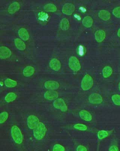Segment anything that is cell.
Returning a JSON list of instances; mask_svg holds the SVG:
<instances>
[{
  "instance_id": "ffe728a7",
  "label": "cell",
  "mask_w": 120,
  "mask_h": 151,
  "mask_svg": "<svg viewBox=\"0 0 120 151\" xmlns=\"http://www.w3.org/2000/svg\"><path fill=\"white\" fill-rule=\"evenodd\" d=\"M93 20L91 17L89 16H86L83 18L82 24L83 26L87 28H90L93 25Z\"/></svg>"
},
{
  "instance_id": "f546056e",
  "label": "cell",
  "mask_w": 120,
  "mask_h": 151,
  "mask_svg": "<svg viewBox=\"0 0 120 151\" xmlns=\"http://www.w3.org/2000/svg\"><path fill=\"white\" fill-rule=\"evenodd\" d=\"M65 150L64 147L60 144H56L53 147V151H64Z\"/></svg>"
},
{
  "instance_id": "9a60e30c",
  "label": "cell",
  "mask_w": 120,
  "mask_h": 151,
  "mask_svg": "<svg viewBox=\"0 0 120 151\" xmlns=\"http://www.w3.org/2000/svg\"><path fill=\"white\" fill-rule=\"evenodd\" d=\"M106 37V33L103 30H98L95 33V38L96 41L101 43Z\"/></svg>"
},
{
  "instance_id": "484cf974",
  "label": "cell",
  "mask_w": 120,
  "mask_h": 151,
  "mask_svg": "<svg viewBox=\"0 0 120 151\" xmlns=\"http://www.w3.org/2000/svg\"><path fill=\"white\" fill-rule=\"evenodd\" d=\"M8 117V113L7 111H3L0 113V124L6 122Z\"/></svg>"
},
{
  "instance_id": "7a4b0ae2",
  "label": "cell",
  "mask_w": 120,
  "mask_h": 151,
  "mask_svg": "<svg viewBox=\"0 0 120 151\" xmlns=\"http://www.w3.org/2000/svg\"><path fill=\"white\" fill-rule=\"evenodd\" d=\"M11 135L12 139L16 144L20 145L23 141L22 132L17 126L14 125L11 128Z\"/></svg>"
},
{
  "instance_id": "603a6c76",
  "label": "cell",
  "mask_w": 120,
  "mask_h": 151,
  "mask_svg": "<svg viewBox=\"0 0 120 151\" xmlns=\"http://www.w3.org/2000/svg\"><path fill=\"white\" fill-rule=\"evenodd\" d=\"M17 95L13 92H10L6 95L5 97V101L8 103L12 102L17 99Z\"/></svg>"
},
{
  "instance_id": "3957f363",
  "label": "cell",
  "mask_w": 120,
  "mask_h": 151,
  "mask_svg": "<svg viewBox=\"0 0 120 151\" xmlns=\"http://www.w3.org/2000/svg\"><path fill=\"white\" fill-rule=\"evenodd\" d=\"M93 79L91 76L87 74L84 76L81 81V88L84 91L90 90L93 85Z\"/></svg>"
},
{
  "instance_id": "4fadbf2b",
  "label": "cell",
  "mask_w": 120,
  "mask_h": 151,
  "mask_svg": "<svg viewBox=\"0 0 120 151\" xmlns=\"http://www.w3.org/2000/svg\"><path fill=\"white\" fill-rule=\"evenodd\" d=\"M79 115L81 119L88 122L91 121L93 119V117L91 114L87 110H82L80 111Z\"/></svg>"
},
{
  "instance_id": "8992f818",
  "label": "cell",
  "mask_w": 120,
  "mask_h": 151,
  "mask_svg": "<svg viewBox=\"0 0 120 151\" xmlns=\"http://www.w3.org/2000/svg\"><path fill=\"white\" fill-rule=\"evenodd\" d=\"M39 123L40 119L35 115H30L27 119L28 127L30 129H33Z\"/></svg>"
},
{
  "instance_id": "9c48e42d",
  "label": "cell",
  "mask_w": 120,
  "mask_h": 151,
  "mask_svg": "<svg viewBox=\"0 0 120 151\" xmlns=\"http://www.w3.org/2000/svg\"><path fill=\"white\" fill-rule=\"evenodd\" d=\"M75 10V6L72 4L67 3L63 6L62 11L63 13L67 15H71Z\"/></svg>"
},
{
  "instance_id": "2e32d148",
  "label": "cell",
  "mask_w": 120,
  "mask_h": 151,
  "mask_svg": "<svg viewBox=\"0 0 120 151\" xmlns=\"http://www.w3.org/2000/svg\"><path fill=\"white\" fill-rule=\"evenodd\" d=\"M18 35L21 39L24 41L28 40L30 38V35L27 29L21 28L18 30Z\"/></svg>"
},
{
  "instance_id": "ac0fdd59",
  "label": "cell",
  "mask_w": 120,
  "mask_h": 151,
  "mask_svg": "<svg viewBox=\"0 0 120 151\" xmlns=\"http://www.w3.org/2000/svg\"><path fill=\"white\" fill-rule=\"evenodd\" d=\"M34 72H35V68L32 66H28L25 67L24 69L23 74L24 77L28 78L33 76Z\"/></svg>"
},
{
  "instance_id": "ba28073f",
  "label": "cell",
  "mask_w": 120,
  "mask_h": 151,
  "mask_svg": "<svg viewBox=\"0 0 120 151\" xmlns=\"http://www.w3.org/2000/svg\"><path fill=\"white\" fill-rule=\"evenodd\" d=\"M12 55V52L10 48L7 47H0V59L5 60L9 58Z\"/></svg>"
},
{
  "instance_id": "836d02e7",
  "label": "cell",
  "mask_w": 120,
  "mask_h": 151,
  "mask_svg": "<svg viewBox=\"0 0 120 151\" xmlns=\"http://www.w3.org/2000/svg\"><path fill=\"white\" fill-rule=\"evenodd\" d=\"M109 151H119V148H118L117 146H115V145H113V146H112L110 147V148L109 149Z\"/></svg>"
},
{
  "instance_id": "277c9868",
  "label": "cell",
  "mask_w": 120,
  "mask_h": 151,
  "mask_svg": "<svg viewBox=\"0 0 120 151\" xmlns=\"http://www.w3.org/2000/svg\"><path fill=\"white\" fill-rule=\"evenodd\" d=\"M68 65L70 68L74 72H77L81 68L79 60L75 56H71L70 58L68 61Z\"/></svg>"
},
{
  "instance_id": "e575fe53",
  "label": "cell",
  "mask_w": 120,
  "mask_h": 151,
  "mask_svg": "<svg viewBox=\"0 0 120 151\" xmlns=\"http://www.w3.org/2000/svg\"><path fill=\"white\" fill-rule=\"evenodd\" d=\"M117 35L119 37H120V28H119V30L118 31Z\"/></svg>"
},
{
  "instance_id": "4316f807",
  "label": "cell",
  "mask_w": 120,
  "mask_h": 151,
  "mask_svg": "<svg viewBox=\"0 0 120 151\" xmlns=\"http://www.w3.org/2000/svg\"><path fill=\"white\" fill-rule=\"evenodd\" d=\"M98 138L100 140H102L105 138H107L108 135V133L107 131H100L98 133Z\"/></svg>"
},
{
  "instance_id": "5bb4252c",
  "label": "cell",
  "mask_w": 120,
  "mask_h": 151,
  "mask_svg": "<svg viewBox=\"0 0 120 151\" xmlns=\"http://www.w3.org/2000/svg\"><path fill=\"white\" fill-rule=\"evenodd\" d=\"M20 8V5L17 1H14L8 7V11L10 14H13L19 11Z\"/></svg>"
},
{
  "instance_id": "f1b7e54d",
  "label": "cell",
  "mask_w": 120,
  "mask_h": 151,
  "mask_svg": "<svg viewBox=\"0 0 120 151\" xmlns=\"http://www.w3.org/2000/svg\"><path fill=\"white\" fill-rule=\"evenodd\" d=\"M74 128L80 131H86L87 129V127L83 124H76L74 126Z\"/></svg>"
},
{
  "instance_id": "44dd1931",
  "label": "cell",
  "mask_w": 120,
  "mask_h": 151,
  "mask_svg": "<svg viewBox=\"0 0 120 151\" xmlns=\"http://www.w3.org/2000/svg\"><path fill=\"white\" fill-rule=\"evenodd\" d=\"M113 72V69L109 66L105 67L102 70V74L104 78H108L109 77H110Z\"/></svg>"
},
{
  "instance_id": "cb8c5ba5",
  "label": "cell",
  "mask_w": 120,
  "mask_h": 151,
  "mask_svg": "<svg viewBox=\"0 0 120 151\" xmlns=\"http://www.w3.org/2000/svg\"><path fill=\"white\" fill-rule=\"evenodd\" d=\"M44 9L47 12H53L57 11V7L53 4H48L44 7Z\"/></svg>"
},
{
  "instance_id": "83f0119b",
  "label": "cell",
  "mask_w": 120,
  "mask_h": 151,
  "mask_svg": "<svg viewBox=\"0 0 120 151\" xmlns=\"http://www.w3.org/2000/svg\"><path fill=\"white\" fill-rule=\"evenodd\" d=\"M112 100L113 103L117 106H120V95H112Z\"/></svg>"
},
{
  "instance_id": "30bf717a",
  "label": "cell",
  "mask_w": 120,
  "mask_h": 151,
  "mask_svg": "<svg viewBox=\"0 0 120 151\" xmlns=\"http://www.w3.org/2000/svg\"><path fill=\"white\" fill-rule=\"evenodd\" d=\"M44 96L45 98L47 100L53 101L57 99L58 97L59 94L55 90H49L45 92Z\"/></svg>"
},
{
  "instance_id": "8fae6325",
  "label": "cell",
  "mask_w": 120,
  "mask_h": 151,
  "mask_svg": "<svg viewBox=\"0 0 120 151\" xmlns=\"http://www.w3.org/2000/svg\"><path fill=\"white\" fill-rule=\"evenodd\" d=\"M45 87L49 90H56L60 87L59 83L55 81L49 80L46 82L44 84Z\"/></svg>"
},
{
  "instance_id": "d6a6232c",
  "label": "cell",
  "mask_w": 120,
  "mask_h": 151,
  "mask_svg": "<svg viewBox=\"0 0 120 151\" xmlns=\"http://www.w3.org/2000/svg\"><path fill=\"white\" fill-rule=\"evenodd\" d=\"M77 151H87V148L85 147V146H83V145H80L77 146Z\"/></svg>"
},
{
  "instance_id": "e0dca14e",
  "label": "cell",
  "mask_w": 120,
  "mask_h": 151,
  "mask_svg": "<svg viewBox=\"0 0 120 151\" xmlns=\"http://www.w3.org/2000/svg\"><path fill=\"white\" fill-rule=\"evenodd\" d=\"M15 45L17 49L20 51H24L26 49V44L23 40L19 38H16L14 40Z\"/></svg>"
},
{
  "instance_id": "52a82bcc",
  "label": "cell",
  "mask_w": 120,
  "mask_h": 151,
  "mask_svg": "<svg viewBox=\"0 0 120 151\" xmlns=\"http://www.w3.org/2000/svg\"><path fill=\"white\" fill-rule=\"evenodd\" d=\"M89 101L93 104H100L103 102V99L100 94L94 93L89 95Z\"/></svg>"
},
{
  "instance_id": "d590c367",
  "label": "cell",
  "mask_w": 120,
  "mask_h": 151,
  "mask_svg": "<svg viewBox=\"0 0 120 151\" xmlns=\"http://www.w3.org/2000/svg\"><path fill=\"white\" fill-rule=\"evenodd\" d=\"M118 87H119V90H120V83H119V85H118Z\"/></svg>"
},
{
  "instance_id": "d4e9b609",
  "label": "cell",
  "mask_w": 120,
  "mask_h": 151,
  "mask_svg": "<svg viewBox=\"0 0 120 151\" xmlns=\"http://www.w3.org/2000/svg\"><path fill=\"white\" fill-rule=\"evenodd\" d=\"M4 84L8 88H13L17 85V82L10 78H7L4 81Z\"/></svg>"
},
{
  "instance_id": "5b68a950",
  "label": "cell",
  "mask_w": 120,
  "mask_h": 151,
  "mask_svg": "<svg viewBox=\"0 0 120 151\" xmlns=\"http://www.w3.org/2000/svg\"><path fill=\"white\" fill-rule=\"evenodd\" d=\"M53 106L55 109L60 110L63 112H66L68 110V106L66 102L62 98L55 99L53 102Z\"/></svg>"
},
{
  "instance_id": "7402d4cb",
  "label": "cell",
  "mask_w": 120,
  "mask_h": 151,
  "mask_svg": "<svg viewBox=\"0 0 120 151\" xmlns=\"http://www.w3.org/2000/svg\"><path fill=\"white\" fill-rule=\"evenodd\" d=\"M70 28V22L66 18H63L60 22V28L63 31L68 30Z\"/></svg>"
},
{
  "instance_id": "6da1fadb",
  "label": "cell",
  "mask_w": 120,
  "mask_h": 151,
  "mask_svg": "<svg viewBox=\"0 0 120 151\" xmlns=\"http://www.w3.org/2000/svg\"><path fill=\"white\" fill-rule=\"evenodd\" d=\"M47 131V129L44 124L42 122H40L33 129L34 137L37 140H41L46 135Z\"/></svg>"
},
{
  "instance_id": "7c38bea8",
  "label": "cell",
  "mask_w": 120,
  "mask_h": 151,
  "mask_svg": "<svg viewBox=\"0 0 120 151\" xmlns=\"http://www.w3.org/2000/svg\"><path fill=\"white\" fill-rule=\"evenodd\" d=\"M49 67L54 71H59L61 68V64L59 60L56 58L52 59L49 62Z\"/></svg>"
},
{
  "instance_id": "d6986e66",
  "label": "cell",
  "mask_w": 120,
  "mask_h": 151,
  "mask_svg": "<svg viewBox=\"0 0 120 151\" xmlns=\"http://www.w3.org/2000/svg\"><path fill=\"white\" fill-rule=\"evenodd\" d=\"M98 17L104 21H107L110 18L111 14L107 10H101L98 13Z\"/></svg>"
},
{
  "instance_id": "1f68e13d",
  "label": "cell",
  "mask_w": 120,
  "mask_h": 151,
  "mask_svg": "<svg viewBox=\"0 0 120 151\" xmlns=\"http://www.w3.org/2000/svg\"><path fill=\"white\" fill-rule=\"evenodd\" d=\"M113 14L115 17L120 18V7L115 8L113 10Z\"/></svg>"
},
{
  "instance_id": "4dcf8cb0",
  "label": "cell",
  "mask_w": 120,
  "mask_h": 151,
  "mask_svg": "<svg viewBox=\"0 0 120 151\" xmlns=\"http://www.w3.org/2000/svg\"><path fill=\"white\" fill-rule=\"evenodd\" d=\"M38 18L41 20H46L48 18V15L43 12L39 13L38 14Z\"/></svg>"
}]
</instances>
